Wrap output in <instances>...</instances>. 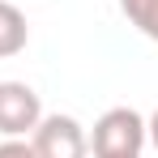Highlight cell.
<instances>
[{"label":"cell","mask_w":158,"mask_h":158,"mask_svg":"<svg viewBox=\"0 0 158 158\" xmlns=\"http://www.w3.org/2000/svg\"><path fill=\"white\" fill-rule=\"evenodd\" d=\"M0 158H34V145L22 137H4L0 141Z\"/></svg>","instance_id":"8992f818"},{"label":"cell","mask_w":158,"mask_h":158,"mask_svg":"<svg viewBox=\"0 0 158 158\" xmlns=\"http://www.w3.org/2000/svg\"><path fill=\"white\" fill-rule=\"evenodd\" d=\"M150 141L145 132V120L141 111L132 107H111L94 120V132H90V145H94V158H141Z\"/></svg>","instance_id":"6da1fadb"},{"label":"cell","mask_w":158,"mask_h":158,"mask_svg":"<svg viewBox=\"0 0 158 158\" xmlns=\"http://www.w3.org/2000/svg\"><path fill=\"white\" fill-rule=\"evenodd\" d=\"M120 9H124V17H128L145 39L158 43V0H120Z\"/></svg>","instance_id":"5b68a950"},{"label":"cell","mask_w":158,"mask_h":158,"mask_svg":"<svg viewBox=\"0 0 158 158\" xmlns=\"http://www.w3.org/2000/svg\"><path fill=\"white\" fill-rule=\"evenodd\" d=\"M43 120V103L26 81H0V137H30Z\"/></svg>","instance_id":"3957f363"},{"label":"cell","mask_w":158,"mask_h":158,"mask_svg":"<svg viewBox=\"0 0 158 158\" xmlns=\"http://www.w3.org/2000/svg\"><path fill=\"white\" fill-rule=\"evenodd\" d=\"M34 158H85L90 154V137L73 115H43L39 128L30 132Z\"/></svg>","instance_id":"7a4b0ae2"},{"label":"cell","mask_w":158,"mask_h":158,"mask_svg":"<svg viewBox=\"0 0 158 158\" xmlns=\"http://www.w3.org/2000/svg\"><path fill=\"white\" fill-rule=\"evenodd\" d=\"M145 132H150V141H154V150H158V111L145 120Z\"/></svg>","instance_id":"52a82bcc"},{"label":"cell","mask_w":158,"mask_h":158,"mask_svg":"<svg viewBox=\"0 0 158 158\" xmlns=\"http://www.w3.org/2000/svg\"><path fill=\"white\" fill-rule=\"evenodd\" d=\"M30 43V26H26V13L13 4V0H0V60L26 52Z\"/></svg>","instance_id":"277c9868"}]
</instances>
